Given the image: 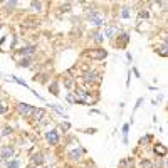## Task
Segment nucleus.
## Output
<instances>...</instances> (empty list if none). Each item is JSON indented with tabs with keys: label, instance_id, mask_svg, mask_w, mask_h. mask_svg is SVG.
<instances>
[{
	"label": "nucleus",
	"instance_id": "bb28decb",
	"mask_svg": "<svg viewBox=\"0 0 168 168\" xmlns=\"http://www.w3.org/2000/svg\"><path fill=\"white\" fill-rule=\"evenodd\" d=\"M66 99H67V103H76V99H74V96H72V94H67Z\"/></svg>",
	"mask_w": 168,
	"mask_h": 168
},
{
	"label": "nucleus",
	"instance_id": "6ab92c4d",
	"mask_svg": "<svg viewBox=\"0 0 168 168\" xmlns=\"http://www.w3.org/2000/svg\"><path fill=\"white\" fill-rule=\"evenodd\" d=\"M20 166V162L14 160V162H7V168H19Z\"/></svg>",
	"mask_w": 168,
	"mask_h": 168
},
{
	"label": "nucleus",
	"instance_id": "cd10ccee",
	"mask_svg": "<svg viewBox=\"0 0 168 168\" xmlns=\"http://www.w3.org/2000/svg\"><path fill=\"white\" fill-rule=\"evenodd\" d=\"M10 133H12V129H10V128H5V129H3V133H2V135H3V136H9Z\"/></svg>",
	"mask_w": 168,
	"mask_h": 168
},
{
	"label": "nucleus",
	"instance_id": "393cba45",
	"mask_svg": "<svg viewBox=\"0 0 168 168\" xmlns=\"http://www.w3.org/2000/svg\"><path fill=\"white\" fill-rule=\"evenodd\" d=\"M150 140H151V136H145V138H141V140H140V145H145L146 141H150Z\"/></svg>",
	"mask_w": 168,
	"mask_h": 168
},
{
	"label": "nucleus",
	"instance_id": "b1692460",
	"mask_svg": "<svg viewBox=\"0 0 168 168\" xmlns=\"http://www.w3.org/2000/svg\"><path fill=\"white\" fill-rule=\"evenodd\" d=\"M129 15H131V14H129V9H123V10H121V17H123V19H129Z\"/></svg>",
	"mask_w": 168,
	"mask_h": 168
},
{
	"label": "nucleus",
	"instance_id": "9d476101",
	"mask_svg": "<svg viewBox=\"0 0 168 168\" xmlns=\"http://www.w3.org/2000/svg\"><path fill=\"white\" fill-rule=\"evenodd\" d=\"M82 153H84V148H76V150H72L69 153V158L71 160H79Z\"/></svg>",
	"mask_w": 168,
	"mask_h": 168
},
{
	"label": "nucleus",
	"instance_id": "2f4dec72",
	"mask_svg": "<svg viewBox=\"0 0 168 168\" xmlns=\"http://www.w3.org/2000/svg\"><path fill=\"white\" fill-rule=\"evenodd\" d=\"M0 27H2V25H0Z\"/></svg>",
	"mask_w": 168,
	"mask_h": 168
},
{
	"label": "nucleus",
	"instance_id": "423d86ee",
	"mask_svg": "<svg viewBox=\"0 0 168 168\" xmlns=\"http://www.w3.org/2000/svg\"><path fill=\"white\" fill-rule=\"evenodd\" d=\"M84 81L86 82H99L101 81V78H99V76L96 74V72H86V74H84Z\"/></svg>",
	"mask_w": 168,
	"mask_h": 168
},
{
	"label": "nucleus",
	"instance_id": "7ed1b4c3",
	"mask_svg": "<svg viewBox=\"0 0 168 168\" xmlns=\"http://www.w3.org/2000/svg\"><path fill=\"white\" fill-rule=\"evenodd\" d=\"M12 155H14V148H12V146H3V148H0V160H2V162H7V160H9Z\"/></svg>",
	"mask_w": 168,
	"mask_h": 168
},
{
	"label": "nucleus",
	"instance_id": "39448f33",
	"mask_svg": "<svg viewBox=\"0 0 168 168\" xmlns=\"http://www.w3.org/2000/svg\"><path fill=\"white\" fill-rule=\"evenodd\" d=\"M45 138H47V141L51 145H57V143H59V135H57L56 129H51V131L45 133Z\"/></svg>",
	"mask_w": 168,
	"mask_h": 168
},
{
	"label": "nucleus",
	"instance_id": "ddd939ff",
	"mask_svg": "<svg viewBox=\"0 0 168 168\" xmlns=\"http://www.w3.org/2000/svg\"><path fill=\"white\" fill-rule=\"evenodd\" d=\"M45 116V111L42 108H39V109H36V111H34V120H37V121H40L42 118Z\"/></svg>",
	"mask_w": 168,
	"mask_h": 168
},
{
	"label": "nucleus",
	"instance_id": "dca6fc26",
	"mask_svg": "<svg viewBox=\"0 0 168 168\" xmlns=\"http://www.w3.org/2000/svg\"><path fill=\"white\" fill-rule=\"evenodd\" d=\"M93 39L96 40L98 44H101V42L104 40V36H103L101 32H98V30H94V32H93Z\"/></svg>",
	"mask_w": 168,
	"mask_h": 168
},
{
	"label": "nucleus",
	"instance_id": "5701e85b",
	"mask_svg": "<svg viewBox=\"0 0 168 168\" xmlns=\"http://www.w3.org/2000/svg\"><path fill=\"white\" fill-rule=\"evenodd\" d=\"M30 5H32V9H36L37 12L42 9V3H40V2H30Z\"/></svg>",
	"mask_w": 168,
	"mask_h": 168
},
{
	"label": "nucleus",
	"instance_id": "9b49d317",
	"mask_svg": "<svg viewBox=\"0 0 168 168\" xmlns=\"http://www.w3.org/2000/svg\"><path fill=\"white\" fill-rule=\"evenodd\" d=\"M44 163V156H42V153H37L32 156V165H42Z\"/></svg>",
	"mask_w": 168,
	"mask_h": 168
},
{
	"label": "nucleus",
	"instance_id": "f8f14e48",
	"mask_svg": "<svg viewBox=\"0 0 168 168\" xmlns=\"http://www.w3.org/2000/svg\"><path fill=\"white\" fill-rule=\"evenodd\" d=\"M49 89H51V93L54 94V96H59V84H57V81H52L51 86H49Z\"/></svg>",
	"mask_w": 168,
	"mask_h": 168
},
{
	"label": "nucleus",
	"instance_id": "f3484780",
	"mask_svg": "<svg viewBox=\"0 0 168 168\" xmlns=\"http://www.w3.org/2000/svg\"><path fill=\"white\" fill-rule=\"evenodd\" d=\"M114 32H116V25H109V27H106V30H104V36L106 37H113Z\"/></svg>",
	"mask_w": 168,
	"mask_h": 168
},
{
	"label": "nucleus",
	"instance_id": "20e7f679",
	"mask_svg": "<svg viewBox=\"0 0 168 168\" xmlns=\"http://www.w3.org/2000/svg\"><path fill=\"white\" fill-rule=\"evenodd\" d=\"M89 57L91 59H104V57H108V51H104V49H96V51L89 52Z\"/></svg>",
	"mask_w": 168,
	"mask_h": 168
},
{
	"label": "nucleus",
	"instance_id": "1a4fd4ad",
	"mask_svg": "<svg viewBox=\"0 0 168 168\" xmlns=\"http://www.w3.org/2000/svg\"><path fill=\"white\" fill-rule=\"evenodd\" d=\"M153 151H155L156 155H160L162 158H165V156H166V148L163 146V145H160V143H158V145H155Z\"/></svg>",
	"mask_w": 168,
	"mask_h": 168
},
{
	"label": "nucleus",
	"instance_id": "7c9ffc66",
	"mask_svg": "<svg viewBox=\"0 0 168 168\" xmlns=\"http://www.w3.org/2000/svg\"><path fill=\"white\" fill-rule=\"evenodd\" d=\"M72 86V79H67L66 81V87H71Z\"/></svg>",
	"mask_w": 168,
	"mask_h": 168
},
{
	"label": "nucleus",
	"instance_id": "4468645a",
	"mask_svg": "<svg viewBox=\"0 0 168 168\" xmlns=\"http://www.w3.org/2000/svg\"><path fill=\"white\" fill-rule=\"evenodd\" d=\"M120 168H133V158H126L120 163Z\"/></svg>",
	"mask_w": 168,
	"mask_h": 168
},
{
	"label": "nucleus",
	"instance_id": "2eb2a0df",
	"mask_svg": "<svg viewBox=\"0 0 168 168\" xmlns=\"http://www.w3.org/2000/svg\"><path fill=\"white\" fill-rule=\"evenodd\" d=\"M128 131H129V123L123 124V141L124 145H128Z\"/></svg>",
	"mask_w": 168,
	"mask_h": 168
},
{
	"label": "nucleus",
	"instance_id": "aec40b11",
	"mask_svg": "<svg viewBox=\"0 0 168 168\" xmlns=\"http://www.w3.org/2000/svg\"><path fill=\"white\" fill-rule=\"evenodd\" d=\"M3 5H5V9H7V10H14L15 7H17V2H5Z\"/></svg>",
	"mask_w": 168,
	"mask_h": 168
},
{
	"label": "nucleus",
	"instance_id": "f03ea898",
	"mask_svg": "<svg viewBox=\"0 0 168 168\" xmlns=\"http://www.w3.org/2000/svg\"><path fill=\"white\" fill-rule=\"evenodd\" d=\"M87 19H89V20L93 22L94 25H98V27H101V25H104V20H103L101 14H99L98 10H91V12L87 14Z\"/></svg>",
	"mask_w": 168,
	"mask_h": 168
},
{
	"label": "nucleus",
	"instance_id": "4be33fe9",
	"mask_svg": "<svg viewBox=\"0 0 168 168\" xmlns=\"http://www.w3.org/2000/svg\"><path fill=\"white\" fill-rule=\"evenodd\" d=\"M29 64H30V59H27V57H24V59H22L20 62H19V66H20V67H27Z\"/></svg>",
	"mask_w": 168,
	"mask_h": 168
},
{
	"label": "nucleus",
	"instance_id": "a878e982",
	"mask_svg": "<svg viewBox=\"0 0 168 168\" xmlns=\"http://www.w3.org/2000/svg\"><path fill=\"white\" fill-rule=\"evenodd\" d=\"M5 111H7V106L3 104L2 101H0V114H2V113H5Z\"/></svg>",
	"mask_w": 168,
	"mask_h": 168
},
{
	"label": "nucleus",
	"instance_id": "a211bd4d",
	"mask_svg": "<svg viewBox=\"0 0 168 168\" xmlns=\"http://www.w3.org/2000/svg\"><path fill=\"white\" fill-rule=\"evenodd\" d=\"M10 79H12V81H15V82H17V84H20V86L27 87V82H25V81H22V79H19L17 76H10Z\"/></svg>",
	"mask_w": 168,
	"mask_h": 168
},
{
	"label": "nucleus",
	"instance_id": "c756f323",
	"mask_svg": "<svg viewBox=\"0 0 168 168\" xmlns=\"http://www.w3.org/2000/svg\"><path fill=\"white\" fill-rule=\"evenodd\" d=\"M61 128H62V129H69L71 124H69V123H62V126H61Z\"/></svg>",
	"mask_w": 168,
	"mask_h": 168
},
{
	"label": "nucleus",
	"instance_id": "6e6552de",
	"mask_svg": "<svg viewBox=\"0 0 168 168\" xmlns=\"http://www.w3.org/2000/svg\"><path fill=\"white\" fill-rule=\"evenodd\" d=\"M128 42H129V36H128V34H121V36H118V47H124Z\"/></svg>",
	"mask_w": 168,
	"mask_h": 168
},
{
	"label": "nucleus",
	"instance_id": "412c9836",
	"mask_svg": "<svg viewBox=\"0 0 168 168\" xmlns=\"http://www.w3.org/2000/svg\"><path fill=\"white\" fill-rule=\"evenodd\" d=\"M141 168H153V163H151L150 160H143V162H141Z\"/></svg>",
	"mask_w": 168,
	"mask_h": 168
},
{
	"label": "nucleus",
	"instance_id": "c85d7f7f",
	"mask_svg": "<svg viewBox=\"0 0 168 168\" xmlns=\"http://www.w3.org/2000/svg\"><path fill=\"white\" fill-rule=\"evenodd\" d=\"M140 17H141V19H143V17L146 19V17H148V12H146V10H141V12H140Z\"/></svg>",
	"mask_w": 168,
	"mask_h": 168
},
{
	"label": "nucleus",
	"instance_id": "0eeeda50",
	"mask_svg": "<svg viewBox=\"0 0 168 168\" xmlns=\"http://www.w3.org/2000/svg\"><path fill=\"white\" fill-rule=\"evenodd\" d=\"M34 52H36V45H25V47L19 49V54L22 56H32Z\"/></svg>",
	"mask_w": 168,
	"mask_h": 168
},
{
	"label": "nucleus",
	"instance_id": "f257e3e1",
	"mask_svg": "<svg viewBox=\"0 0 168 168\" xmlns=\"http://www.w3.org/2000/svg\"><path fill=\"white\" fill-rule=\"evenodd\" d=\"M17 109H19V113H20L24 118H30L34 114V111H36V108L27 104V103H20V104L17 106Z\"/></svg>",
	"mask_w": 168,
	"mask_h": 168
}]
</instances>
